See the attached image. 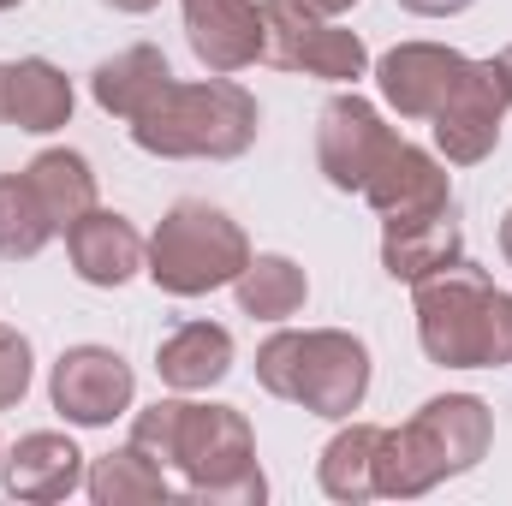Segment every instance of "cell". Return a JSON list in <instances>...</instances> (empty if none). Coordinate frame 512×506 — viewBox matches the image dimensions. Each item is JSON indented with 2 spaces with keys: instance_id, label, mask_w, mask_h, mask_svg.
I'll return each mask as SVG.
<instances>
[{
  "instance_id": "cell-20",
  "label": "cell",
  "mask_w": 512,
  "mask_h": 506,
  "mask_svg": "<svg viewBox=\"0 0 512 506\" xmlns=\"http://www.w3.org/2000/svg\"><path fill=\"white\" fill-rule=\"evenodd\" d=\"M382 423H358V417H346L340 429H334V441L322 447V459H316V483H322V495L340 506H364L382 495V483H376V459H382Z\"/></svg>"
},
{
  "instance_id": "cell-21",
  "label": "cell",
  "mask_w": 512,
  "mask_h": 506,
  "mask_svg": "<svg viewBox=\"0 0 512 506\" xmlns=\"http://www.w3.org/2000/svg\"><path fill=\"white\" fill-rule=\"evenodd\" d=\"M233 298L251 322H292L304 304H310V274L292 262L286 251H251V262L239 268L233 280Z\"/></svg>"
},
{
  "instance_id": "cell-4",
  "label": "cell",
  "mask_w": 512,
  "mask_h": 506,
  "mask_svg": "<svg viewBox=\"0 0 512 506\" xmlns=\"http://www.w3.org/2000/svg\"><path fill=\"white\" fill-rule=\"evenodd\" d=\"M167 471L185 477V501H203V506H262L268 501V477L256 465L251 417L239 405L185 399Z\"/></svg>"
},
{
  "instance_id": "cell-11",
  "label": "cell",
  "mask_w": 512,
  "mask_h": 506,
  "mask_svg": "<svg viewBox=\"0 0 512 506\" xmlns=\"http://www.w3.org/2000/svg\"><path fill=\"white\" fill-rule=\"evenodd\" d=\"M465 54L447 42H399L376 60V90L399 120H435V108L465 78Z\"/></svg>"
},
{
  "instance_id": "cell-3",
  "label": "cell",
  "mask_w": 512,
  "mask_h": 506,
  "mask_svg": "<svg viewBox=\"0 0 512 506\" xmlns=\"http://www.w3.org/2000/svg\"><path fill=\"white\" fill-rule=\"evenodd\" d=\"M417 292V346L441 370H501L512 364V292H501L477 262H453Z\"/></svg>"
},
{
  "instance_id": "cell-30",
  "label": "cell",
  "mask_w": 512,
  "mask_h": 506,
  "mask_svg": "<svg viewBox=\"0 0 512 506\" xmlns=\"http://www.w3.org/2000/svg\"><path fill=\"white\" fill-rule=\"evenodd\" d=\"M495 66H501V78H507V96H512V42L495 54Z\"/></svg>"
},
{
  "instance_id": "cell-25",
  "label": "cell",
  "mask_w": 512,
  "mask_h": 506,
  "mask_svg": "<svg viewBox=\"0 0 512 506\" xmlns=\"http://www.w3.org/2000/svg\"><path fill=\"white\" fill-rule=\"evenodd\" d=\"M36 381V352L18 328H0V411H12Z\"/></svg>"
},
{
  "instance_id": "cell-12",
  "label": "cell",
  "mask_w": 512,
  "mask_h": 506,
  "mask_svg": "<svg viewBox=\"0 0 512 506\" xmlns=\"http://www.w3.org/2000/svg\"><path fill=\"white\" fill-rule=\"evenodd\" d=\"M382 221H417V215H447L453 209V173L441 155L417 149V143H393L382 167L370 173V185L358 191Z\"/></svg>"
},
{
  "instance_id": "cell-32",
  "label": "cell",
  "mask_w": 512,
  "mask_h": 506,
  "mask_svg": "<svg viewBox=\"0 0 512 506\" xmlns=\"http://www.w3.org/2000/svg\"><path fill=\"white\" fill-rule=\"evenodd\" d=\"M12 6H24V0H0V12H12Z\"/></svg>"
},
{
  "instance_id": "cell-2",
  "label": "cell",
  "mask_w": 512,
  "mask_h": 506,
  "mask_svg": "<svg viewBox=\"0 0 512 506\" xmlns=\"http://www.w3.org/2000/svg\"><path fill=\"white\" fill-rule=\"evenodd\" d=\"M262 131V108L245 84L209 72V78H173L137 120L131 143L155 161H239Z\"/></svg>"
},
{
  "instance_id": "cell-33",
  "label": "cell",
  "mask_w": 512,
  "mask_h": 506,
  "mask_svg": "<svg viewBox=\"0 0 512 506\" xmlns=\"http://www.w3.org/2000/svg\"><path fill=\"white\" fill-rule=\"evenodd\" d=\"M0 453H6V447H0Z\"/></svg>"
},
{
  "instance_id": "cell-17",
  "label": "cell",
  "mask_w": 512,
  "mask_h": 506,
  "mask_svg": "<svg viewBox=\"0 0 512 506\" xmlns=\"http://www.w3.org/2000/svg\"><path fill=\"white\" fill-rule=\"evenodd\" d=\"M453 262H465V233H459L453 209L447 215H417V221H382V268L393 280L417 286V280H429Z\"/></svg>"
},
{
  "instance_id": "cell-10",
  "label": "cell",
  "mask_w": 512,
  "mask_h": 506,
  "mask_svg": "<svg viewBox=\"0 0 512 506\" xmlns=\"http://www.w3.org/2000/svg\"><path fill=\"white\" fill-rule=\"evenodd\" d=\"M507 78H501V66L495 60H471L465 66V78L453 84V96L435 108V149H441V161H453V167H477V161H489L495 155V143H501V126H507Z\"/></svg>"
},
{
  "instance_id": "cell-18",
  "label": "cell",
  "mask_w": 512,
  "mask_h": 506,
  "mask_svg": "<svg viewBox=\"0 0 512 506\" xmlns=\"http://www.w3.org/2000/svg\"><path fill=\"white\" fill-rule=\"evenodd\" d=\"M155 376L173 393H209L233 376V334L221 322H185L155 346Z\"/></svg>"
},
{
  "instance_id": "cell-29",
  "label": "cell",
  "mask_w": 512,
  "mask_h": 506,
  "mask_svg": "<svg viewBox=\"0 0 512 506\" xmlns=\"http://www.w3.org/2000/svg\"><path fill=\"white\" fill-rule=\"evenodd\" d=\"M501 256H507V268H512V209L501 215Z\"/></svg>"
},
{
  "instance_id": "cell-8",
  "label": "cell",
  "mask_w": 512,
  "mask_h": 506,
  "mask_svg": "<svg viewBox=\"0 0 512 506\" xmlns=\"http://www.w3.org/2000/svg\"><path fill=\"white\" fill-rule=\"evenodd\" d=\"M393 143H399V131L382 120V108L370 96H358V84L328 96L322 114H316V167H322V179L334 191L358 197Z\"/></svg>"
},
{
  "instance_id": "cell-22",
  "label": "cell",
  "mask_w": 512,
  "mask_h": 506,
  "mask_svg": "<svg viewBox=\"0 0 512 506\" xmlns=\"http://www.w3.org/2000/svg\"><path fill=\"white\" fill-rule=\"evenodd\" d=\"M24 179H30V191L42 197V209H48V221L60 233L96 209V167L78 149H42V155H30Z\"/></svg>"
},
{
  "instance_id": "cell-5",
  "label": "cell",
  "mask_w": 512,
  "mask_h": 506,
  "mask_svg": "<svg viewBox=\"0 0 512 506\" xmlns=\"http://www.w3.org/2000/svg\"><path fill=\"white\" fill-rule=\"evenodd\" d=\"M245 262H251V239L227 209H215L203 197H179L149 233L143 274L167 298H209V292L233 286Z\"/></svg>"
},
{
  "instance_id": "cell-16",
  "label": "cell",
  "mask_w": 512,
  "mask_h": 506,
  "mask_svg": "<svg viewBox=\"0 0 512 506\" xmlns=\"http://www.w3.org/2000/svg\"><path fill=\"white\" fill-rule=\"evenodd\" d=\"M72 108H78V90L54 60H42V54L6 60V126L48 137V131L72 126Z\"/></svg>"
},
{
  "instance_id": "cell-13",
  "label": "cell",
  "mask_w": 512,
  "mask_h": 506,
  "mask_svg": "<svg viewBox=\"0 0 512 506\" xmlns=\"http://www.w3.org/2000/svg\"><path fill=\"white\" fill-rule=\"evenodd\" d=\"M84 471L90 465H84L78 441L60 435V429H30V435H18L0 453L6 495L12 501H30V506H54V501H66V495H78L84 489Z\"/></svg>"
},
{
  "instance_id": "cell-9",
  "label": "cell",
  "mask_w": 512,
  "mask_h": 506,
  "mask_svg": "<svg viewBox=\"0 0 512 506\" xmlns=\"http://www.w3.org/2000/svg\"><path fill=\"white\" fill-rule=\"evenodd\" d=\"M137 399V376L114 346H66L48 370V405L72 423V429H108L114 417H126Z\"/></svg>"
},
{
  "instance_id": "cell-24",
  "label": "cell",
  "mask_w": 512,
  "mask_h": 506,
  "mask_svg": "<svg viewBox=\"0 0 512 506\" xmlns=\"http://www.w3.org/2000/svg\"><path fill=\"white\" fill-rule=\"evenodd\" d=\"M60 227L48 221L42 197L30 191L24 173H0V262H30V256L48 251Z\"/></svg>"
},
{
  "instance_id": "cell-1",
  "label": "cell",
  "mask_w": 512,
  "mask_h": 506,
  "mask_svg": "<svg viewBox=\"0 0 512 506\" xmlns=\"http://www.w3.org/2000/svg\"><path fill=\"white\" fill-rule=\"evenodd\" d=\"M495 447V411L477 393H435L399 429L382 435L376 483L387 501H417L465 471H477Z\"/></svg>"
},
{
  "instance_id": "cell-6",
  "label": "cell",
  "mask_w": 512,
  "mask_h": 506,
  "mask_svg": "<svg viewBox=\"0 0 512 506\" xmlns=\"http://www.w3.org/2000/svg\"><path fill=\"white\" fill-rule=\"evenodd\" d=\"M262 60L280 66V72H304V78L340 84V90L370 78L364 36L346 30L340 18L310 12L304 0H262Z\"/></svg>"
},
{
  "instance_id": "cell-15",
  "label": "cell",
  "mask_w": 512,
  "mask_h": 506,
  "mask_svg": "<svg viewBox=\"0 0 512 506\" xmlns=\"http://www.w3.org/2000/svg\"><path fill=\"white\" fill-rule=\"evenodd\" d=\"M143 251H149V239L131 227L120 209H90L84 221H72L66 227V256H72V274L84 280V286H96V292H120L126 280L143 274Z\"/></svg>"
},
{
  "instance_id": "cell-7",
  "label": "cell",
  "mask_w": 512,
  "mask_h": 506,
  "mask_svg": "<svg viewBox=\"0 0 512 506\" xmlns=\"http://www.w3.org/2000/svg\"><path fill=\"white\" fill-rule=\"evenodd\" d=\"M370 376H376V364H370V346L358 334H346V328H304L286 405H304L310 417L346 423L352 411H364Z\"/></svg>"
},
{
  "instance_id": "cell-19",
  "label": "cell",
  "mask_w": 512,
  "mask_h": 506,
  "mask_svg": "<svg viewBox=\"0 0 512 506\" xmlns=\"http://www.w3.org/2000/svg\"><path fill=\"white\" fill-rule=\"evenodd\" d=\"M173 84V66H167V54L155 48V42H131L120 54H108L96 72H90V96H96V108L102 114H114V120H137L161 90Z\"/></svg>"
},
{
  "instance_id": "cell-28",
  "label": "cell",
  "mask_w": 512,
  "mask_h": 506,
  "mask_svg": "<svg viewBox=\"0 0 512 506\" xmlns=\"http://www.w3.org/2000/svg\"><path fill=\"white\" fill-rule=\"evenodd\" d=\"M304 6H310V12H322V18H346L358 0H304Z\"/></svg>"
},
{
  "instance_id": "cell-14",
  "label": "cell",
  "mask_w": 512,
  "mask_h": 506,
  "mask_svg": "<svg viewBox=\"0 0 512 506\" xmlns=\"http://www.w3.org/2000/svg\"><path fill=\"white\" fill-rule=\"evenodd\" d=\"M185 42L203 72H245L262 60V0H179Z\"/></svg>"
},
{
  "instance_id": "cell-27",
  "label": "cell",
  "mask_w": 512,
  "mask_h": 506,
  "mask_svg": "<svg viewBox=\"0 0 512 506\" xmlns=\"http://www.w3.org/2000/svg\"><path fill=\"white\" fill-rule=\"evenodd\" d=\"M108 12H126V18H143V12H155L161 0H102Z\"/></svg>"
},
{
  "instance_id": "cell-31",
  "label": "cell",
  "mask_w": 512,
  "mask_h": 506,
  "mask_svg": "<svg viewBox=\"0 0 512 506\" xmlns=\"http://www.w3.org/2000/svg\"><path fill=\"white\" fill-rule=\"evenodd\" d=\"M0 126H6V60H0Z\"/></svg>"
},
{
  "instance_id": "cell-23",
  "label": "cell",
  "mask_w": 512,
  "mask_h": 506,
  "mask_svg": "<svg viewBox=\"0 0 512 506\" xmlns=\"http://www.w3.org/2000/svg\"><path fill=\"white\" fill-rule=\"evenodd\" d=\"M84 495L96 506H167L173 501V483H167V471L143 453V447H114V453H102L90 471H84Z\"/></svg>"
},
{
  "instance_id": "cell-26",
  "label": "cell",
  "mask_w": 512,
  "mask_h": 506,
  "mask_svg": "<svg viewBox=\"0 0 512 506\" xmlns=\"http://www.w3.org/2000/svg\"><path fill=\"white\" fill-rule=\"evenodd\" d=\"M399 6H405L411 18H459L471 0H399Z\"/></svg>"
}]
</instances>
